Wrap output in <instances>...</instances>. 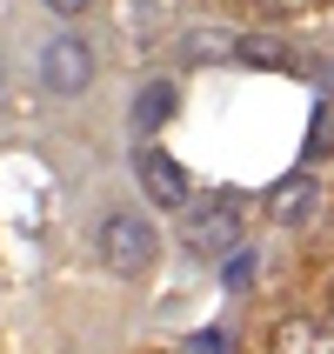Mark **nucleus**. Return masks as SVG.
<instances>
[{
    "instance_id": "f257e3e1",
    "label": "nucleus",
    "mask_w": 334,
    "mask_h": 354,
    "mask_svg": "<svg viewBox=\"0 0 334 354\" xmlns=\"http://www.w3.org/2000/svg\"><path fill=\"white\" fill-rule=\"evenodd\" d=\"M94 248H100V268H107V274L140 281L147 268H154V254H160V227L140 214V207H114V214L100 221Z\"/></svg>"
},
{
    "instance_id": "f03ea898",
    "label": "nucleus",
    "mask_w": 334,
    "mask_h": 354,
    "mask_svg": "<svg viewBox=\"0 0 334 354\" xmlns=\"http://www.w3.org/2000/svg\"><path fill=\"white\" fill-rule=\"evenodd\" d=\"M40 87L60 94V100L87 94V87H94V47H87L80 34H54L47 47H40Z\"/></svg>"
},
{
    "instance_id": "7ed1b4c3",
    "label": "nucleus",
    "mask_w": 334,
    "mask_h": 354,
    "mask_svg": "<svg viewBox=\"0 0 334 354\" xmlns=\"http://www.w3.org/2000/svg\"><path fill=\"white\" fill-rule=\"evenodd\" d=\"M134 180H140V194L154 201V207H187V174H180V160L174 154H160V147H134Z\"/></svg>"
},
{
    "instance_id": "20e7f679",
    "label": "nucleus",
    "mask_w": 334,
    "mask_h": 354,
    "mask_svg": "<svg viewBox=\"0 0 334 354\" xmlns=\"http://www.w3.org/2000/svg\"><path fill=\"white\" fill-rule=\"evenodd\" d=\"M241 241V207L234 201H207V207H187V248H194V254H228V248H234Z\"/></svg>"
},
{
    "instance_id": "39448f33",
    "label": "nucleus",
    "mask_w": 334,
    "mask_h": 354,
    "mask_svg": "<svg viewBox=\"0 0 334 354\" xmlns=\"http://www.w3.org/2000/svg\"><path fill=\"white\" fill-rule=\"evenodd\" d=\"M268 348L275 354H334V328L315 321V315H288V321H275Z\"/></svg>"
},
{
    "instance_id": "423d86ee",
    "label": "nucleus",
    "mask_w": 334,
    "mask_h": 354,
    "mask_svg": "<svg viewBox=\"0 0 334 354\" xmlns=\"http://www.w3.org/2000/svg\"><path fill=\"white\" fill-rule=\"evenodd\" d=\"M315 194H321V187H315V174H288V180L275 187V201H268V214H275V221H288V227H301V221L315 214Z\"/></svg>"
},
{
    "instance_id": "0eeeda50",
    "label": "nucleus",
    "mask_w": 334,
    "mask_h": 354,
    "mask_svg": "<svg viewBox=\"0 0 334 354\" xmlns=\"http://www.w3.org/2000/svg\"><path fill=\"white\" fill-rule=\"evenodd\" d=\"M234 60H248V67H295V47L275 34H241L234 40Z\"/></svg>"
},
{
    "instance_id": "6e6552de",
    "label": "nucleus",
    "mask_w": 334,
    "mask_h": 354,
    "mask_svg": "<svg viewBox=\"0 0 334 354\" xmlns=\"http://www.w3.org/2000/svg\"><path fill=\"white\" fill-rule=\"evenodd\" d=\"M167 114H174V87H167V80H147L140 100H134V120H140V127H160Z\"/></svg>"
},
{
    "instance_id": "1a4fd4ad",
    "label": "nucleus",
    "mask_w": 334,
    "mask_h": 354,
    "mask_svg": "<svg viewBox=\"0 0 334 354\" xmlns=\"http://www.w3.org/2000/svg\"><path fill=\"white\" fill-rule=\"evenodd\" d=\"M241 7H254V14H295V7H308V0H241Z\"/></svg>"
},
{
    "instance_id": "9d476101",
    "label": "nucleus",
    "mask_w": 334,
    "mask_h": 354,
    "mask_svg": "<svg viewBox=\"0 0 334 354\" xmlns=\"http://www.w3.org/2000/svg\"><path fill=\"white\" fill-rule=\"evenodd\" d=\"M47 7H54V14H87L94 0H47Z\"/></svg>"
}]
</instances>
